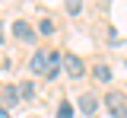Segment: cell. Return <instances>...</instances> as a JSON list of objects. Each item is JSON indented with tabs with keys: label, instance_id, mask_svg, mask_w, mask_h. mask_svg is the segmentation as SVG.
<instances>
[{
	"label": "cell",
	"instance_id": "4",
	"mask_svg": "<svg viewBox=\"0 0 127 118\" xmlns=\"http://www.w3.org/2000/svg\"><path fill=\"white\" fill-rule=\"evenodd\" d=\"M0 102H3V109L10 112V109L16 105V102H19V86H6V89L0 93Z\"/></svg>",
	"mask_w": 127,
	"mask_h": 118
},
{
	"label": "cell",
	"instance_id": "2",
	"mask_svg": "<svg viewBox=\"0 0 127 118\" xmlns=\"http://www.w3.org/2000/svg\"><path fill=\"white\" fill-rule=\"evenodd\" d=\"M13 35L19 38V42H32V38H35V32H32V26L26 22V19H16L13 22Z\"/></svg>",
	"mask_w": 127,
	"mask_h": 118
},
{
	"label": "cell",
	"instance_id": "11",
	"mask_svg": "<svg viewBox=\"0 0 127 118\" xmlns=\"http://www.w3.org/2000/svg\"><path fill=\"white\" fill-rule=\"evenodd\" d=\"M57 118H73V109H70L67 102H61V105H57Z\"/></svg>",
	"mask_w": 127,
	"mask_h": 118
},
{
	"label": "cell",
	"instance_id": "6",
	"mask_svg": "<svg viewBox=\"0 0 127 118\" xmlns=\"http://www.w3.org/2000/svg\"><path fill=\"white\" fill-rule=\"evenodd\" d=\"M95 109H98V99H95L92 93H83V96H79V112H83V115H92Z\"/></svg>",
	"mask_w": 127,
	"mask_h": 118
},
{
	"label": "cell",
	"instance_id": "8",
	"mask_svg": "<svg viewBox=\"0 0 127 118\" xmlns=\"http://www.w3.org/2000/svg\"><path fill=\"white\" fill-rule=\"evenodd\" d=\"M64 6H67L70 16H79V13H83V0H64Z\"/></svg>",
	"mask_w": 127,
	"mask_h": 118
},
{
	"label": "cell",
	"instance_id": "13",
	"mask_svg": "<svg viewBox=\"0 0 127 118\" xmlns=\"http://www.w3.org/2000/svg\"><path fill=\"white\" fill-rule=\"evenodd\" d=\"M0 118H10V112H6V109H3V105H0Z\"/></svg>",
	"mask_w": 127,
	"mask_h": 118
},
{
	"label": "cell",
	"instance_id": "1",
	"mask_svg": "<svg viewBox=\"0 0 127 118\" xmlns=\"http://www.w3.org/2000/svg\"><path fill=\"white\" fill-rule=\"evenodd\" d=\"M105 109H108L111 118H127V96L118 93V89H111L108 96H105Z\"/></svg>",
	"mask_w": 127,
	"mask_h": 118
},
{
	"label": "cell",
	"instance_id": "3",
	"mask_svg": "<svg viewBox=\"0 0 127 118\" xmlns=\"http://www.w3.org/2000/svg\"><path fill=\"white\" fill-rule=\"evenodd\" d=\"M64 67H67L70 77H83V73H86V67H83V61H79L76 54H67V58H64Z\"/></svg>",
	"mask_w": 127,
	"mask_h": 118
},
{
	"label": "cell",
	"instance_id": "14",
	"mask_svg": "<svg viewBox=\"0 0 127 118\" xmlns=\"http://www.w3.org/2000/svg\"><path fill=\"white\" fill-rule=\"evenodd\" d=\"M0 42H3V26H0Z\"/></svg>",
	"mask_w": 127,
	"mask_h": 118
},
{
	"label": "cell",
	"instance_id": "7",
	"mask_svg": "<svg viewBox=\"0 0 127 118\" xmlns=\"http://www.w3.org/2000/svg\"><path fill=\"white\" fill-rule=\"evenodd\" d=\"M61 64H64V58H61V54H48V70H45V77H57Z\"/></svg>",
	"mask_w": 127,
	"mask_h": 118
},
{
	"label": "cell",
	"instance_id": "12",
	"mask_svg": "<svg viewBox=\"0 0 127 118\" xmlns=\"http://www.w3.org/2000/svg\"><path fill=\"white\" fill-rule=\"evenodd\" d=\"M38 29H41V32L48 35V32H51V29H54V22H51V19H41V26H38Z\"/></svg>",
	"mask_w": 127,
	"mask_h": 118
},
{
	"label": "cell",
	"instance_id": "10",
	"mask_svg": "<svg viewBox=\"0 0 127 118\" xmlns=\"http://www.w3.org/2000/svg\"><path fill=\"white\" fill-rule=\"evenodd\" d=\"M95 80H102V83H108V80H111V70L105 67V64H95Z\"/></svg>",
	"mask_w": 127,
	"mask_h": 118
},
{
	"label": "cell",
	"instance_id": "9",
	"mask_svg": "<svg viewBox=\"0 0 127 118\" xmlns=\"http://www.w3.org/2000/svg\"><path fill=\"white\" fill-rule=\"evenodd\" d=\"M32 96H35V83H29V80L19 83V99H32Z\"/></svg>",
	"mask_w": 127,
	"mask_h": 118
},
{
	"label": "cell",
	"instance_id": "5",
	"mask_svg": "<svg viewBox=\"0 0 127 118\" xmlns=\"http://www.w3.org/2000/svg\"><path fill=\"white\" fill-rule=\"evenodd\" d=\"M29 70H32V73H45V70H48V54H45V51H35V54H32Z\"/></svg>",
	"mask_w": 127,
	"mask_h": 118
}]
</instances>
